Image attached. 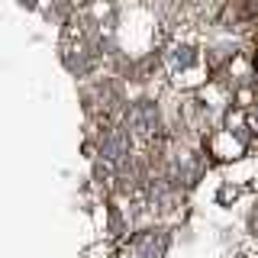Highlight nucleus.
I'll use <instances>...</instances> for the list:
<instances>
[{
	"label": "nucleus",
	"mask_w": 258,
	"mask_h": 258,
	"mask_svg": "<svg viewBox=\"0 0 258 258\" xmlns=\"http://www.w3.org/2000/svg\"><path fill=\"white\" fill-rule=\"evenodd\" d=\"M242 258H245V255H242Z\"/></svg>",
	"instance_id": "nucleus-3"
},
{
	"label": "nucleus",
	"mask_w": 258,
	"mask_h": 258,
	"mask_svg": "<svg viewBox=\"0 0 258 258\" xmlns=\"http://www.w3.org/2000/svg\"><path fill=\"white\" fill-rule=\"evenodd\" d=\"M168 248V239L161 229H145L139 239H136V258H161Z\"/></svg>",
	"instance_id": "nucleus-1"
},
{
	"label": "nucleus",
	"mask_w": 258,
	"mask_h": 258,
	"mask_svg": "<svg viewBox=\"0 0 258 258\" xmlns=\"http://www.w3.org/2000/svg\"><path fill=\"white\" fill-rule=\"evenodd\" d=\"M119 258H129V255H119Z\"/></svg>",
	"instance_id": "nucleus-2"
}]
</instances>
